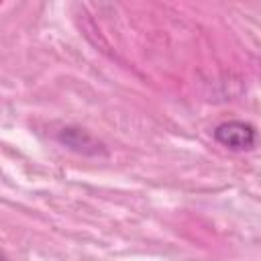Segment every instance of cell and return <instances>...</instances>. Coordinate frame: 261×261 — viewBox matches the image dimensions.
Returning <instances> with one entry per match:
<instances>
[{"label":"cell","mask_w":261,"mask_h":261,"mask_svg":"<svg viewBox=\"0 0 261 261\" xmlns=\"http://www.w3.org/2000/svg\"><path fill=\"white\" fill-rule=\"evenodd\" d=\"M214 141L230 151H251L259 141L257 128L247 120H224L214 130Z\"/></svg>","instance_id":"obj_1"},{"label":"cell","mask_w":261,"mask_h":261,"mask_svg":"<svg viewBox=\"0 0 261 261\" xmlns=\"http://www.w3.org/2000/svg\"><path fill=\"white\" fill-rule=\"evenodd\" d=\"M59 143H63L65 147L84 153V155H96L98 151H102V145L84 128H75V126H63L57 133Z\"/></svg>","instance_id":"obj_2"}]
</instances>
